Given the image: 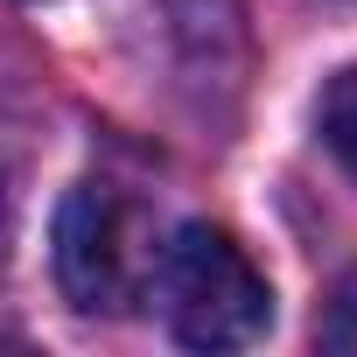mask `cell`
<instances>
[{
	"mask_svg": "<svg viewBox=\"0 0 357 357\" xmlns=\"http://www.w3.org/2000/svg\"><path fill=\"white\" fill-rule=\"evenodd\" d=\"M322 140H329V154L357 175V63L336 70L329 91H322Z\"/></svg>",
	"mask_w": 357,
	"mask_h": 357,
	"instance_id": "3",
	"label": "cell"
},
{
	"mask_svg": "<svg viewBox=\"0 0 357 357\" xmlns=\"http://www.w3.org/2000/svg\"><path fill=\"white\" fill-rule=\"evenodd\" d=\"M315 343L336 350V357H357V266L329 287V301H322V315H315Z\"/></svg>",
	"mask_w": 357,
	"mask_h": 357,
	"instance_id": "4",
	"label": "cell"
},
{
	"mask_svg": "<svg viewBox=\"0 0 357 357\" xmlns=\"http://www.w3.org/2000/svg\"><path fill=\"white\" fill-rule=\"evenodd\" d=\"M147 301H161L175 343H190V350H245L273 322V287L225 225H183L175 231L161 245Z\"/></svg>",
	"mask_w": 357,
	"mask_h": 357,
	"instance_id": "2",
	"label": "cell"
},
{
	"mask_svg": "<svg viewBox=\"0 0 357 357\" xmlns=\"http://www.w3.org/2000/svg\"><path fill=\"white\" fill-rule=\"evenodd\" d=\"M161 218L147 197L119 183H77L56 211V280L63 301L84 315H133L154 294L161 266Z\"/></svg>",
	"mask_w": 357,
	"mask_h": 357,
	"instance_id": "1",
	"label": "cell"
},
{
	"mask_svg": "<svg viewBox=\"0 0 357 357\" xmlns=\"http://www.w3.org/2000/svg\"><path fill=\"white\" fill-rule=\"evenodd\" d=\"M8 211H15V190H8V161H0V238H8Z\"/></svg>",
	"mask_w": 357,
	"mask_h": 357,
	"instance_id": "5",
	"label": "cell"
}]
</instances>
